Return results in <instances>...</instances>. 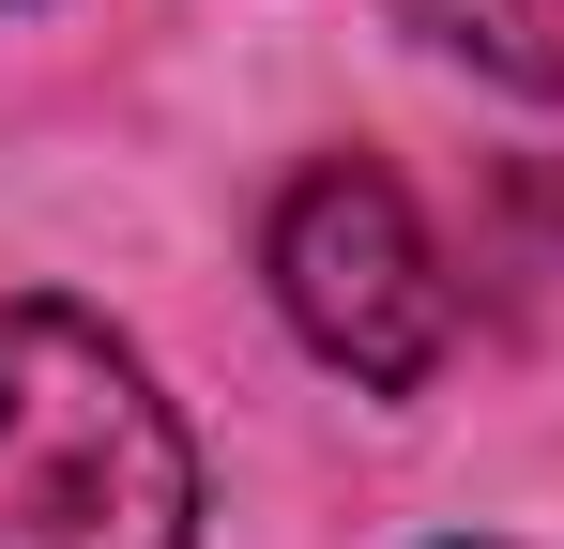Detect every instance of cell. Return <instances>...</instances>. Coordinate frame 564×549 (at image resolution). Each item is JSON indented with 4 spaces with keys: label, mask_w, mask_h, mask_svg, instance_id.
Masks as SVG:
<instances>
[{
    "label": "cell",
    "mask_w": 564,
    "mask_h": 549,
    "mask_svg": "<svg viewBox=\"0 0 564 549\" xmlns=\"http://www.w3.org/2000/svg\"><path fill=\"white\" fill-rule=\"evenodd\" d=\"M0 549H198V458L107 321L0 290Z\"/></svg>",
    "instance_id": "cell-1"
},
{
    "label": "cell",
    "mask_w": 564,
    "mask_h": 549,
    "mask_svg": "<svg viewBox=\"0 0 564 549\" xmlns=\"http://www.w3.org/2000/svg\"><path fill=\"white\" fill-rule=\"evenodd\" d=\"M275 305L305 321L321 366H351V381H381V397L427 381L443 336H458V290H443V260H427L397 169H367V153H336V169H305L275 198Z\"/></svg>",
    "instance_id": "cell-2"
},
{
    "label": "cell",
    "mask_w": 564,
    "mask_h": 549,
    "mask_svg": "<svg viewBox=\"0 0 564 549\" xmlns=\"http://www.w3.org/2000/svg\"><path fill=\"white\" fill-rule=\"evenodd\" d=\"M412 31H427V46H458L473 77L550 92V107H564V0H412Z\"/></svg>",
    "instance_id": "cell-3"
}]
</instances>
